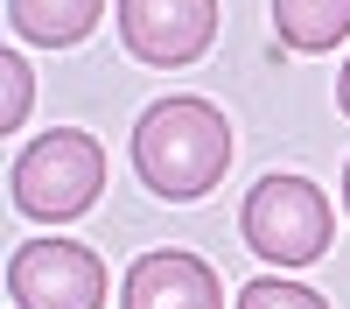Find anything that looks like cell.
Returning a JSON list of instances; mask_svg holds the SVG:
<instances>
[{"label": "cell", "mask_w": 350, "mask_h": 309, "mask_svg": "<svg viewBox=\"0 0 350 309\" xmlns=\"http://www.w3.org/2000/svg\"><path fill=\"white\" fill-rule=\"evenodd\" d=\"M133 169L140 183L168 204L217 190V176L231 169V127L211 99H154L133 127Z\"/></svg>", "instance_id": "obj_1"}, {"label": "cell", "mask_w": 350, "mask_h": 309, "mask_svg": "<svg viewBox=\"0 0 350 309\" xmlns=\"http://www.w3.org/2000/svg\"><path fill=\"white\" fill-rule=\"evenodd\" d=\"M105 190V148L84 127H49L14 155V204L42 225H70Z\"/></svg>", "instance_id": "obj_2"}, {"label": "cell", "mask_w": 350, "mask_h": 309, "mask_svg": "<svg viewBox=\"0 0 350 309\" xmlns=\"http://www.w3.org/2000/svg\"><path fill=\"white\" fill-rule=\"evenodd\" d=\"M239 225H245V246L267 267H308V260L329 253V197L315 190L308 176H267V183H252Z\"/></svg>", "instance_id": "obj_3"}, {"label": "cell", "mask_w": 350, "mask_h": 309, "mask_svg": "<svg viewBox=\"0 0 350 309\" xmlns=\"http://www.w3.org/2000/svg\"><path fill=\"white\" fill-rule=\"evenodd\" d=\"M14 309H105V260L77 239H21L8 260Z\"/></svg>", "instance_id": "obj_4"}, {"label": "cell", "mask_w": 350, "mask_h": 309, "mask_svg": "<svg viewBox=\"0 0 350 309\" xmlns=\"http://www.w3.org/2000/svg\"><path fill=\"white\" fill-rule=\"evenodd\" d=\"M217 36V0H120V42L140 64H196Z\"/></svg>", "instance_id": "obj_5"}, {"label": "cell", "mask_w": 350, "mask_h": 309, "mask_svg": "<svg viewBox=\"0 0 350 309\" xmlns=\"http://www.w3.org/2000/svg\"><path fill=\"white\" fill-rule=\"evenodd\" d=\"M120 309H224V281L211 260H196L183 246H161L126 267Z\"/></svg>", "instance_id": "obj_6"}, {"label": "cell", "mask_w": 350, "mask_h": 309, "mask_svg": "<svg viewBox=\"0 0 350 309\" xmlns=\"http://www.w3.org/2000/svg\"><path fill=\"white\" fill-rule=\"evenodd\" d=\"M105 0H8V21L21 42H42V49H70L98 28Z\"/></svg>", "instance_id": "obj_7"}, {"label": "cell", "mask_w": 350, "mask_h": 309, "mask_svg": "<svg viewBox=\"0 0 350 309\" xmlns=\"http://www.w3.org/2000/svg\"><path fill=\"white\" fill-rule=\"evenodd\" d=\"M273 36L301 56H323L350 36V0H273Z\"/></svg>", "instance_id": "obj_8"}, {"label": "cell", "mask_w": 350, "mask_h": 309, "mask_svg": "<svg viewBox=\"0 0 350 309\" xmlns=\"http://www.w3.org/2000/svg\"><path fill=\"white\" fill-rule=\"evenodd\" d=\"M239 309H329V302L315 288H301V281H245Z\"/></svg>", "instance_id": "obj_9"}, {"label": "cell", "mask_w": 350, "mask_h": 309, "mask_svg": "<svg viewBox=\"0 0 350 309\" xmlns=\"http://www.w3.org/2000/svg\"><path fill=\"white\" fill-rule=\"evenodd\" d=\"M0 77H8V99H0V127H21L28 120V56H0Z\"/></svg>", "instance_id": "obj_10"}, {"label": "cell", "mask_w": 350, "mask_h": 309, "mask_svg": "<svg viewBox=\"0 0 350 309\" xmlns=\"http://www.w3.org/2000/svg\"><path fill=\"white\" fill-rule=\"evenodd\" d=\"M336 106H343V120H350V56H343V77H336Z\"/></svg>", "instance_id": "obj_11"}, {"label": "cell", "mask_w": 350, "mask_h": 309, "mask_svg": "<svg viewBox=\"0 0 350 309\" xmlns=\"http://www.w3.org/2000/svg\"><path fill=\"white\" fill-rule=\"evenodd\" d=\"M343 211H350V162H343Z\"/></svg>", "instance_id": "obj_12"}]
</instances>
